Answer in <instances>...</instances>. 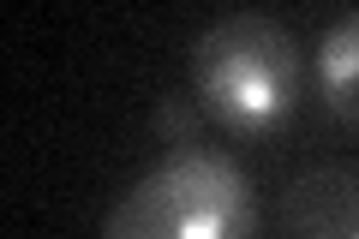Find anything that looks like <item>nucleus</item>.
Segmentation results:
<instances>
[{"label": "nucleus", "mask_w": 359, "mask_h": 239, "mask_svg": "<svg viewBox=\"0 0 359 239\" xmlns=\"http://www.w3.org/2000/svg\"><path fill=\"white\" fill-rule=\"evenodd\" d=\"M252 179L222 150H168L132 179L102 221V239H252Z\"/></svg>", "instance_id": "1"}, {"label": "nucleus", "mask_w": 359, "mask_h": 239, "mask_svg": "<svg viewBox=\"0 0 359 239\" xmlns=\"http://www.w3.org/2000/svg\"><path fill=\"white\" fill-rule=\"evenodd\" d=\"M299 42L269 13H228L192 42V84L233 132H276L299 102Z\"/></svg>", "instance_id": "2"}, {"label": "nucleus", "mask_w": 359, "mask_h": 239, "mask_svg": "<svg viewBox=\"0 0 359 239\" xmlns=\"http://www.w3.org/2000/svg\"><path fill=\"white\" fill-rule=\"evenodd\" d=\"M282 239H359V168H311L282 191Z\"/></svg>", "instance_id": "3"}, {"label": "nucleus", "mask_w": 359, "mask_h": 239, "mask_svg": "<svg viewBox=\"0 0 359 239\" xmlns=\"http://www.w3.org/2000/svg\"><path fill=\"white\" fill-rule=\"evenodd\" d=\"M318 96L341 126H359V13H341L323 30V42H318Z\"/></svg>", "instance_id": "4"}, {"label": "nucleus", "mask_w": 359, "mask_h": 239, "mask_svg": "<svg viewBox=\"0 0 359 239\" xmlns=\"http://www.w3.org/2000/svg\"><path fill=\"white\" fill-rule=\"evenodd\" d=\"M198 132H204V114L186 96H162L156 102V138L174 144V150H198Z\"/></svg>", "instance_id": "5"}]
</instances>
